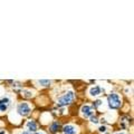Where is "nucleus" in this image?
I'll return each instance as SVG.
<instances>
[{
  "mask_svg": "<svg viewBox=\"0 0 134 134\" xmlns=\"http://www.w3.org/2000/svg\"><path fill=\"white\" fill-rule=\"evenodd\" d=\"M107 104L111 110H119L122 105V98L117 93H111L107 97Z\"/></svg>",
  "mask_w": 134,
  "mask_h": 134,
  "instance_id": "1",
  "label": "nucleus"
},
{
  "mask_svg": "<svg viewBox=\"0 0 134 134\" xmlns=\"http://www.w3.org/2000/svg\"><path fill=\"white\" fill-rule=\"evenodd\" d=\"M74 97H75V95H74V92L73 91L67 92V93H65L64 95L60 96V97L57 99V106L58 107H63V106L69 105V104L73 102Z\"/></svg>",
  "mask_w": 134,
  "mask_h": 134,
  "instance_id": "2",
  "label": "nucleus"
},
{
  "mask_svg": "<svg viewBox=\"0 0 134 134\" xmlns=\"http://www.w3.org/2000/svg\"><path fill=\"white\" fill-rule=\"evenodd\" d=\"M17 112H18V114L20 116H27V115H29V113L31 112V107L28 103L23 102V103L18 104V106H17Z\"/></svg>",
  "mask_w": 134,
  "mask_h": 134,
  "instance_id": "3",
  "label": "nucleus"
},
{
  "mask_svg": "<svg viewBox=\"0 0 134 134\" xmlns=\"http://www.w3.org/2000/svg\"><path fill=\"white\" fill-rule=\"evenodd\" d=\"M11 99L8 96H3L0 98V113H5L10 106Z\"/></svg>",
  "mask_w": 134,
  "mask_h": 134,
  "instance_id": "4",
  "label": "nucleus"
},
{
  "mask_svg": "<svg viewBox=\"0 0 134 134\" xmlns=\"http://www.w3.org/2000/svg\"><path fill=\"white\" fill-rule=\"evenodd\" d=\"M81 114L83 117H85V119H88V117L93 116L94 115V110L93 107H92L91 105H83L82 108H81Z\"/></svg>",
  "mask_w": 134,
  "mask_h": 134,
  "instance_id": "5",
  "label": "nucleus"
},
{
  "mask_svg": "<svg viewBox=\"0 0 134 134\" xmlns=\"http://www.w3.org/2000/svg\"><path fill=\"white\" fill-rule=\"evenodd\" d=\"M102 92H103L102 87L98 86V85H95L93 87H91L90 91H88V93H90V95L92 96V97H96V96H98V95L102 94Z\"/></svg>",
  "mask_w": 134,
  "mask_h": 134,
  "instance_id": "6",
  "label": "nucleus"
},
{
  "mask_svg": "<svg viewBox=\"0 0 134 134\" xmlns=\"http://www.w3.org/2000/svg\"><path fill=\"white\" fill-rule=\"evenodd\" d=\"M63 133L64 134H77V129L74 125L68 124L63 127Z\"/></svg>",
  "mask_w": 134,
  "mask_h": 134,
  "instance_id": "7",
  "label": "nucleus"
},
{
  "mask_svg": "<svg viewBox=\"0 0 134 134\" xmlns=\"http://www.w3.org/2000/svg\"><path fill=\"white\" fill-rule=\"evenodd\" d=\"M26 127H27V130L29 132H36L37 131V123L35 122V121L30 120V121H28L27 122Z\"/></svg>",
  "mask_w": 134,
  "mask_h": 134,
  "instance_id": "8",
  "label": "nucleus"
},
{
  "mask_svg": "<svg viewBox=\"0 0 134 134\" xmlns=\"http://www.w3.org/2000/svg\"><path fill=\"white\" fill-rule=\"evenodd\" d=\"M59 129H60V124L58 122H55V123H53L52 125H50V131H52L53 133H56L57 131H59Z\"/></svg>",
  "mask_w": 134,
  "mask_h": 134,
  "instance_id": "9",
  "label": "nucleus"
},
{
  "mask_svg": "<svg viewBox=\"0 0 134 134\" xmlns=\"http://www.w3.org/2000/svg\"><path fill=\"white\" fill-rule=\"evenodd\" d=\"M38 84L44 87H48V86H50V84H52V81H49V79H39Z\"/></svg>",
  "mask_w": 134,
  "mask_h": 134,
  "instance_id": "10",
  "label": "nucleus"
},
{
  "mask_svg": "<svg viewBox=\"0 0 134 134\" xmlns=\"http://www.w3.org/2000/svg\"><path fill=\"white\" fill-rule=\"evenodd\" d=\"M90 119H91V122H92V123H94V124H97V123H98V119H97L96 116L93 115V116H91Z\"/></svg>",
  "mask_w": 134,
  "mask_h": 134,
  "instance_id": "11",
  "label": "nucleus"
},
{
  "mask_svg": "<svg viewBox=\"0 0 134 134\" xmlns=\"http://www.w3.org/2000/svg\"><path fill=\"white\" fill-rule=\"evenodd\" d=\"M24 96H25V97H31L32 93L30 91H24Z\"/></svg>",
  "mask_w": 134,
  "mask_h": 134,
  "instance_id": "12",
  "label": "nucleus"
},
{
  "mask_svg": "<svg viewBox=\"0 0 134 134\" xmlns=\"http://www.w3.org/2000/svg\"><path fill=\"white\" fill-rule=\"evenodd\" d=\"M98 130H99V132H100V133H105V132L107 131V126H105V125H103V126H100Z\"/></svg>",
  "mask_w": 134,
  "mask_h": 134,
  "instance_id": "13",
  "label": "nucleus"
},
{
  "mask_svg": "<svg viewBox=\"0 0 134 134\" xmlns=\"http://www.w3.org/2000/svg\"><path fill=\"white\" fill-rule=\"evenodd\" d=\"M100 104H102V100H99V99L95 100V102H94V107H98Z\"/></svg>",
  "mask_w": 134,
  "mask_h": 134,
  "instance_id": "14",
  "label": "nucleus"
},
{
  "mask_svg": "<svg viewBox=\"0 0 134 134\" xmlns=\"http://www.w3.org/2000/svg\"><path fill=\"white\" fill-rule=\"evenodd\" d=\"M114 134H125L124 132H117V133H114Z\"/></svg>",
  "mask_w": 134,
  "mask_h": 134,
  "instance_id": "15",
  "label": "nucleus"
},
{
  "mask_svg": "<svg viewBox=\"0 0 134 134\" xmlns=\"http://www.w3.org/2000/svg\"><path fill=\"white\" fill-rule=\"evenodd\" d=\"M0 134H7V133H6V131H1V132H0Z\"/></svg>",
  "mask_w": 134,
  "mask_h": 134,
  "instance_id": "16",
  "label": "nucleus"
},
{
  "mask_svg": "<svg viewBox=\"0 0 134 134\" xmlns=\"http://www.w3.org/2000/svg\"><path fill=\"white\" fill-rule=\"evenodd\" d=\"M36 134H46V133H44V132H37Z\"/></svg>",
  "mask_w": 134,
  "mask_h": 134,
  "instance_id": "17",
  "label": "nucleus"
},
{
  "mask_svg": "<svg viewBox=\"0 0 134 134\" xmlns=\"http://www.w3.org/2000/svg\"><path fill=\"white\" fill-rule=\"evenodd\" d=\"M20 134H30L29 132H23V133H20Z\"/></svg>",
  "mask_w": 134,
  "mask_h": 134,
  "instance_id": "18",
  "label": "nucleus"
}]
</instances>
